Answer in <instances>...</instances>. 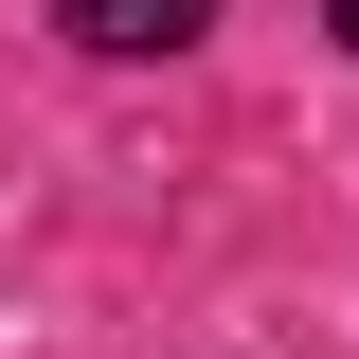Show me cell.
Listing matches in <instances>:
<instances>
[{
	"instance_id": "7a4b0ae2",
	"label": "cell",
	"mask_w": 359,
	"mask_h": 359,
	"mask_svg": "<svg viewBox=\"0 0 359 359\" xmlns=\"http://www.w3.org/2000/svg\"><path fill=\"white\" fill-rule=\"evenodd\" d=\"M323 18H341V36H359V0H323Z\"/></svg>"
},
{
	"instance_id": "6da1fadb",
	"label": "cell",
	"mask_w": 359,
	"mask_h": 359,
	"mask_svg": "<svg viewBox=\"0 0 359 359\" xmlns=\"http://www.w3.org/2000/svg\"><path fill=\"white\" fill-rule=\"evenodd\" d=\"M54 36H90V54H198L216 0H54Z\"/></svg>"
}]
</instances>
